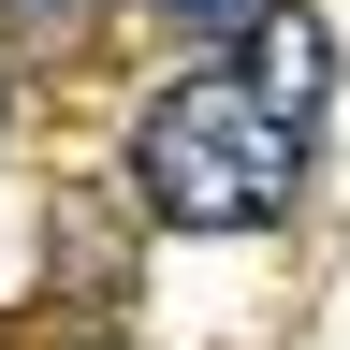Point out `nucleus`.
<instances>
[{
	"label": "nucleus",
	"instance_id": "39448f33",
	"mask_svg": "<svg viewBox=\"0 0 350 350\" xmlns=\"http://www.w3.org/2000/svg\"><path fill=\"white\" fill-rule=\"evenodd\" d=\"M88 350H117V336H88Z\"/></svg>",
	"mask_w": 350,
	"mask_h": 350
},
{
	"label": "nucleus",
	"instance_id": "7ed1b4c3",
	"mask_svg": "<svg viewBox=\"0 0 350 350\" xmlns=\"http://www.w3.org/2000/svg\"><path fill=\"white\" fill-rule=\"evenodd\" d=\"M88 29H103V0H0V44L15 59H88Z\"/></svg>",
	"mask_w": 350,
	"mask_h": 350
},
{
	"label": "nucleus",
	"instance_id": "f03ea898",
	"mask_svg": "<svg viewBox=\"0 0 350 350\" xmlns=\"http://www.w3.org/2000/svg\"><path fill=\"white\" fill-rule=\"evenodd\" d=\"M248 88H262V103H278L292 131L321 117V88H336V44H321V15H306V0H278V15L248 29Z\"/></svg>",
	"mask_w": 350,
	"mask_h": 350
},
{
	"label": "nucleus",
	"instance_id": "20e7f679",
	"mask_svg": "<svg viewBox=\"0 0 350 350\" xmlns=\"http://www.w3.org/2000/svg\"><path fill=\"white\" fill-rule=\"evenodd\" d=\"M161 15H175V29H190V44H248L262 15H278V0H161Z\"/></svg>",
	"mask_w": 350,
	"mask_h": 350
},
{
	"label": "nucleus",
	"instance_id": "f257e3e1",
	"mask_svg": "<svg viewBox=\"0 0 350 350\" xmlns=\"http://www.w3.org/2000/svg\"><path fill=\"white\" fill-rule=\"evenodd\" d=\"M306 175V131L262 103L248 73H175L146 117H131V190L146 219L175 234H248V219H278Z\"/></svg>",
	"mask_w": 350,
	"mask_h": 350
}]
</instances>
